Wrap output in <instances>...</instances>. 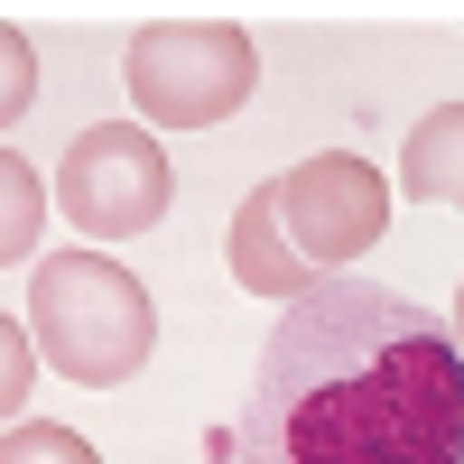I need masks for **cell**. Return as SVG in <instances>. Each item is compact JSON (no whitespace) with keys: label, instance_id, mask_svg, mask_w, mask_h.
Listing matches in <instances>:
<instances>
[{"label":"cell","instance_id":"7","mask_svg":"<svg viewBox=\"0 0 464 464\" xmlns=\"http://www.w3.org/2000/svg\"><path fill=\"white\" fill-rule=\"evenodd\" d=\"M400 186L418 205H455L464 214V102H437L428 121L400 140Z\"/></svg>","mask_w":464,"mask_h":464},{"label":"cell","instance_id":"2","mask_svg":"<svg viewBox=\"0 0 464 464\" xmlns=\"http://www.w3.org/2000/svg\"><path fill=\"white\" fill-rule=\"evenodd\" d=\"M28 343L84 391H121L159 353V306L111 251H56L28 279Z\"/></svg>","mask_w":464,"mask_h":464},{"label":"cell","instance_id":"3","mask_svg":"<svg viewBox=\"0 0 464 464\" xmlns=\"http://www.w3.org/2000/svg\"><path fill=\"white\" fill-rule=\"evenodd\" d=\"M121 84L140 102V121L159 130H214L251 102L260 84V47L232 19H159L121 47Z\"/></svg>","mask_w":464,"mask_h":464},{"label":"cell","instance_id":"4","mask_svg":"<svg viewBox=\"0 0 464 464\" xmlns=\"http://www.w3.org/2000/svg\"><path fill=\"white\" fill-rule=\"evenodd\" d=\"M56 205L84 242H130V232H149L177 205V168L140 121H93L56 159Z\"/></svg>","mask_w":464,"mask_h":464},{"label":"cell","instance_id":"5","mask_svg":"<svg viewBox=\"0 0 464 464\" xmlns=\"http://www.w3.org/2000/svg\"><path fill=\"white\" fill-rule=\"evenodd\" d=\"M279 232L306 260V279H334L343 260H362L381 232H391V186L372 159L353 149H325V159L279 168Z\"/></svg>","mask_w":464,"mask_h":464},{"label":"cell","instance_id":"1","mask_svg":"<svg viewBox=\"0 0 464 464\" xmlns=\"http://www.w3.org/2000/svg\"><path fill=\"white\" fill-rule=\"evenodd\" d=\"M242 464H464V353L381 279H316L269 325Z\"/></svg>","mask_w":464,"mask_h":464},{"label":"cell","instance_id":"11","mask_svg":"<svg viewBox=\"0 0 464 464\" xmlns=\"http://www.w3.org/2000/svg\"><path fill=\"white\" fill-rule=\"evenodd\" d=\"M28 102H37V47H28L10 19H0V130H10Z\"/></svg>","mask_w":464,"mask_h":464},{"label":"cell","instance_id":"9","mask_svg":"<svg viewBox=\"0 0 464 464\" xmlns=\"http://www.w3.org/2000/svg\"><path fill=\"white\" fill-rule=\"evenodd\" d=\"M0 464H102L74 428H56V418H19L10 437H0Z\"/></svg>","mask_w":464,"mask_h":464},{"label":"cell","instance_id":"12","mask_svg":"<svg viewBox=\"0 0 464 464\" xmlns=\"http://www.w3.org/2000/svg\"><path fill=\"white\" fill-rule=\"evenodd\" d=\"M446 334H455V353H464V288H455V316H446Z\"/></svg>","mask_w":464,"mask_h":464},{"label":"cell","instance_id":"8","mask_svg":"<svg viewBox=\"0 0 464 464\" xmlns=\"http://www.w3.org/2000/svg\"><path fill=\"white\" fill-rule=\"evenodd\" d=\"M37 232H47V186L19 149H0V269L37 251Z\"/></svg>","mask_w":464,"mask_h":464},{"label":"cell","instance_id":"6","mask_svg":"<svg viewBox=\"0 0 464 464\" xmlns=\"http://www.w3.org/2000/svg\"><path fill=\"white\" fill-rule=\"evenodd\" d=\"M223 269H232V288H251V297H306L316 279H306V260L288 251V232H279V177L251 186L242 205H232V232H223Z\"/></svg>","mask_w":464,"mask_h":464},{"label":"cell","instance_id":"10","mask_svg":"<svg viewBox=\"0 0 464 464\" xmlns=\"http://www.w3.org/2000/svg\"><path fill=\"white\" fill-rule=\"evenodd\" d=\"M37 391V343H28V325L0 306V428H10V409Z\"/></svg>","mask_w":464,"mask_h":464}]
</instances>
